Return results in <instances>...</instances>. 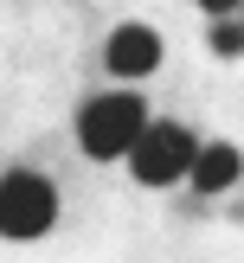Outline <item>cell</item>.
<instances>
[{"mask_svg":"<svg viewBox=\"0 0 244 263\" xmlns=\"http://www.w3.org/2000/svg\"><path fill=\"white\" fill-rule=\"evenodd\" d=\"M141 128H148V103L135 90H109V97H90L84 116H77V141H84L90 161H122L135 154Z\"/></svg>","mask_w":244,"mask_h":263,"instance_id":"1","label":"cell"},{"mask_svg":"<svg viewBox=\"0 0 244 263\" xmlns=\"http://www.w3.org/2000/svg\"><path fill=\"white\" fill-rule=\"evenodd\" d=\"M51 218H58V193L45 174L32 167L0 174V238H45Z\"/></svg>","mask_w":244,"mask_h":263,"instance_id":"2","label":"cell"},{"mask_svg":"<svg viewBox=\"0 0 244 263\" xmlns=\"http://www.w3.org/2000/svg\"><path fill=\"white\" fill-rule=\"evenodd\" d=\"M193 154H199L193 128H180V122H148L141 141H135V154H128V174H135L141 186H174V180L193 174Z\"/></svg>","mask_w":244,"mask_h":263,"instance_id":"3","label":"cell"},{"mask_svg":"<svg viewBox=\"0 0 244 263\" xmlns=\"http://www.w3.org/2000/svg\"><path fill=\"white\" fill-rule=\"evenodd\" d=\"M103 64H109L122 84H128V77H148L154 64H161V39H154V26H141V20L116 26L109 45H103Z\"/></svg>","mask_w":244,"mask_h":263,"instance_id":"4","label":"cell"},{"mask_svg":"<svg viewBox=\"0 0 244 263\" xmlns=\"http://www.w3.org/2000/svg\"><path fill=\"white\" fill-rule=\"evenodd\" d=\"M244 174V161H238V148H231V141H199V154H193V186L199 193H225L231 180Z\"/></svg>","mask_w":244,"mask_h":263,"instance_id":"5","label":"cell"},{"mask_svg":"<svg viewBox=\"0 0 244 263\" xmlns=\"http://www.w3.org/2000/svg\"><path fill=\"white\" fill-rule=\"evenodd\" d=\"M212 51H218V58H238V51H244V26L238 20H212Z\"/></svg>","mask_w":244,"mask_h":263,"instance_id":"6","label":"cell"},{"mask_svg":"<svg viewBox=\"0 0 244 263\" xmlns=\"http://www.w3.org/2000/svg\"><path fill=\"white\" fill-rule=\"evenodd\" d=\"M205 13H212V20H231V13H238V0H199Z\"/></svg>","mask_w":244,"mask_h":263,"instance_id":"7","label":"cell"}]
</instances>
